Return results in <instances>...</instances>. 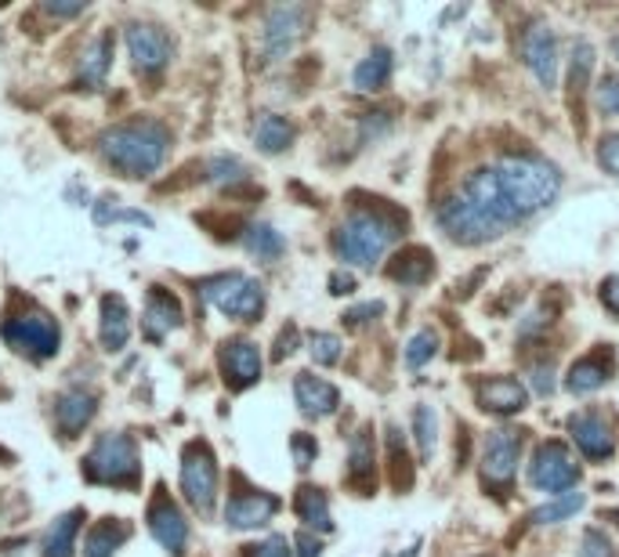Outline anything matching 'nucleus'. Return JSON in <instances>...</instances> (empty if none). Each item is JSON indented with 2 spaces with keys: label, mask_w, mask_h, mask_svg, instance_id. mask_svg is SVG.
Masks as SVG:
<instances>
[{
  "label": "nucleus",
  "mask_w": 619,
  "mask_h": 557,
  "mask_svg": "<svg viewBox=\"0 0 619 557\" xmlns=\"http://www.w3.org/2000/svg\"><path fill=\"white\" fill-rule=\"evenodd\" d=\"M102 156L123 178H149L171 153V131L156 120H131L102 134Z\"/></svg>",
  "instance_id": "f257e3e1"
},
{
  "label": "nucleus",
  "mask_w": 619,
  "mask_h": 557,
  "mask_svg": "<svg viewBox=\"0 0 619 557\" xmlns=\"http://www.w3.org/2000/svg\"><path fill=\"white\" fill-rule=\"evenodd\" d=\"M497 178L503 192H508L511 207L518 210V218L547 210L561 192V174L555 164L539 156H503L497 167Z\"/></svg>",
  "instance_id": "f03ea898"
},
{
  "label": "nucleus",
  "mask_w": 619,
  "mask_h": 557,
  "mask_svg": "<svg viewBox=\"0 0 619 557\" xmlns=\"http://www.w3.org/2000/svg\"><path fill=\"white\" fill-rule=\"evenodd\" d=\"M399 235H402V218L391 221L388 214L380 210H355L352 218L333 232V250L348 265L374 268Z\"/></svg>",
  "instance_id": "7ed1b4c3"
},
{
  "label": "nucleus",
  "mask_w": 619,
  "mask_h": 557,
  "mask_svg": "<svg viewBox=\"0 0 619 557\" xmlns=\"http://www.w3.org/2000/svg\"><path fill=\"white\" fill-rule=\"evenodd\" d=\"M84 477L95 485H120V488H138L142 482V463L138 449L128 435H102L95 449L84 460Z\"/></svg>",
  "instance_id": "20e7f679"
},
{
  "label": "nucleus",
  "mask_w": 619,
  "mask_h": 557,
  "mask_svg": "<svg viewBox=\"0 0 619 557\" xmlns=\"http://www.w3.org/2000/svg\"><path fill=\"white\" fill-rule=\"evenodd\" d=\"M199 290H204L207 304H214L221 315L240 318V323H257L265 312V287L251 276H240V271L214 276Z\"/></svg>",
  "instance_id": "39448f33"
},
{
  "label": "nucleus",
  "mask_w": 619,
  "mask_h": 557,
  "mask_svg": "<svg viewBox=\"0 0 619 557\" xmlns=\"http://www.w3.org/2000/svg\"><path fill=\"white\" fill-rule=\"evenodd\" d=\"M457 192H460V196H464L471 207H475L497 232H508L511 225L522 221V218H518V210L511 207L508 192H503L497 170H493V167H482V170H475V174H468L464 185H460Z\"/></svg>",
  "instance_id": "423d86ee"
},
{
  "label": "nucleus",
  "mask_w": 619,
  "mask_h": 557,
  "mask_svg": "<svg viewBox=\"0 0 619 557\" xmlns=\"http://www.w3.org/2000/svg\"><path fill=\"white\" fill-rule=\"evenodd\" d=\"M0 334H4L11 348L37 362L59 355V344H62V329L48 312H22L15 318H8Z\"/></svg>",
  "instance_id": "0eeeda50"
},
{
  "label": "nucleus",
  "mask_w": 619,
  "mask_h": 557,
  "mask_svg": "<svg viewBox=\"0 0 619 557\" xmlns=\"http://www.w3.org/2000/svg\"><path fill=\"white\" fill-rule=\"evenodd\" d=\"M182 493L199 514H210L218 499V460L207 441H189L182 452Z\"/></svg>",
  "instance_id": "6e6552de"
},
{
  "label": "nucleus",
  "mask_w": 619,
  "mask_h": 557,
  "mask_svg": "<svg viewBox=\"0 0 619 557\" xmlns=\"http://www.w3.org/2000/svg\"><path fill=\"white\" fill-rule=\"evenodd\" d=\"M522 446H525V431L518 427H500V431H489L486 435V446H482V485L486 488H511V477L518 471V457H522Z\"/></svg>",
  "instance_id": "1a4fd4ad"
},
{
  "label": "nucleus",
  "mask_w": 619,
  "mask_h": 557,
  "mask_svg": "<svg viewBox=\"0 0 619 557\" xmlns=\"http://www.w3.org/2000/svg\"><path fill=\"white\" fill-rule=\"evenodd\" d=\"M529 482L544 493H569L572 485L580 482V463L572 460V452L561 446V441H544L536 452H533V463H529Z\"/></svg>",
  "instance_id": "9d476101"
},
{
  "label": "nucleus",
  "mask_w": 619,
  "mask_h": 557,
  "mask_svg": "<svg viewBox=\"0 0 619 557\" xmlns=\"http://www.w3.org/2000/svg\"><path fill=\"white\" fill-rule=\"evenodd\" d=\"M435 221H438V229H442L460 246H482V243H489V239L500 235L464 196H460V192H457V196H449L442 207H438Z\"/></svg>",
  "instance_id": "9b49d317"
},
{
  "label": "nucleus",
  "mask_w": 619,
  "mask_h": 557,
  "mask_svg": "<svg viewBox=\"0 0 619 557\" xmlns=\"http://www.w3.org/2000/svg\"><path fill=\"white\" fill-rule=\"evenodd\" d=\"M305 22H308V8H298V4H283V8H272L265 19V29H262V51L268 62H279L294 51V44L305 37Z\"/></svg>",
  "instance_id": "f8f14e48"
},
{
  "label": "nucleus",
  "mask_w": 619,
  "mask_h": 557,
  "mask_svg": "<svg viewBox=\"0 0 619 557\" xmlns=\"http://www.w3.org/2000/svg\"><path fill=\"white\" fill-rule=\"evenodd\" d=\"M128 51H131V62L138 73H160L163 65L171 62L174 44L160 26L134 22V26H128Z\"/></svg>",
  "instance_id": "ddd939ff"
},
{
  "label": "nucleus",
  "mask_w": 619,
  "mask_h": 557,
  "mask_svg": "<svg viewBox=\"0 0 619 557\" xmlns=\"http://www.w3.org/2000/svg\"><path fill=\"white\" fill-rule=\"evenodd\" d=\"M522 59L525 65L533 70V76L539 80L544 87H555V76H558V40L544 22H533L522 37Z\"/></svg>",
  "instance_id": "4468645a"
},
{
  "label": "nucleus",
  "mask_w": 619,
  "mask_h": 557,
  "mask_svg": "<svg viewBox=\"0 0 619 557\" xmlns=\"http://www.w3.org/2000/svg\"><path fill=\"white\" fill-rule=\"evenodd\" d=\"M569 435L587 460H609L616 452V435H612L609 420L602 413H591V409L587 413L569 416Z\"/></svg>",
  "instance_id": "2eb2a0df"
},
{
  "label": "nucleus",
  "mask_w": 619,
  "mask_h": 557,
  "mask_svg": "<svg viewBox=\"0 0 619 557\" xmlns=\"http://www.w3.org/2000/svg\"><path fill=\"white\" fill-rule=\"evenodd\" d=\"M218 362H221L224 384H229L232 391L251 388V384H257V377H262V355H257V344H251V340H224Z\"/></svg>",
  "instance_id": "dca6fc26"
},
{
  "label": "nucleus",
  "mask_w": 619,
  "mask_h": 557,
  "mask_svg": "<svg viewBox=\"0 0 619 557\" xmlns=\"http://www.w3.org/2000/svg\"><path fill=\"white\" fill-rule=\"evenodd\" d=\"M149 532L156 536L160 547H167L174 557L185 554V543H189V521L185 514L178 510L167 496H156L153 507H149Z\"/></svg>",
  "instance_id": "f3484780"
},
{
  "label": "nucleus",
  "mask_w": 619,
  "mask_h": 557,
  "mask_svg": "<svg viewBox=\"0 0 619 557\" xmlns=\"http://www.w3.org/2000/svg\"><path fill=\"white\" fill-rule=\"evenodd\" d=\"M612 373H616L612 348H609V344H602L598 351H591V355H583V359L576 362V366L569 370L566 388H569L572 395H591V391L605 388V384L612 380Z\"/></svg>",
  "instance_id": "a211bd4d"
},
{
  "label": "nucleus",
  "mask_w": 619,
  "mask_h": 557,
  "mask_svg": "<svg viewBox=\"0 0 619 557\" xmlns=\"http://www.w3.org/2000/svg\"><path fill=\"white\" fill-rule=\"evenodd\" d=\"M182 301L174 298L171 290H163V287H153L149 290V301H145V315H142V329H145V337L149 340H163L171 329L182 326Z\"/></svg>",
  "instance_id": "6ab92c4d"
},
{
  "label": "nucleus",
  "mask_w": 619,
  "mask_h": 557,
  "mask_svg": "<svg viewBox=\"0 0 619 557\" xmlns=\"http://www.w3.org/2000/svg\"><path fill=\"white\" fill-rule=\"evenodd\" d=\"M478 405L486 409V413L493 416H514V413H522L525 409V388L518 384L514 377H486V380H478Z\"/></svg>",
  "instance_id": "aec40b11"
},
{
  "label": "nucleus",
  "mask_w": 619,
  "mask_h": 557,
  "mask_svg": "<svg viewBox=\"0 0 619 557\" xmlns=\"http://www.w3.org/2000/svg\"><path fill=\"white\" fill-rule=\"evenodd\" d=\"M279 510V499L268 493H235L224 507V521L232 529H262L272 521V514Z\"/></svg>",
  "instance_id": "412c9836"
},
{
  "label": "nucleus",
  "mask_w": 619,
  "mask_h": 557,
  "mask_svg": "<svg viewBox=\"0 0 619 557\" xmlns=\"http://www.w3.org/2000/svg\"><path fill=\"white\" fill-rule=\"evenodd\" d=\"M294 398H298V409L305 413L308 420H323L330 416L337 402H341V395H337V388L330 380L315 377V373H298L294 380Z\"/></svg>",
  "instance_id": "4be33fe9"
},
{
  "label": "nucleus",
  "mask_w": 619,
  "mask_h": 557,
  "mask_svg": "<svg viewBox=\"0 0 619 557\" xmlns=\"http://www.w3.org/2000/svg\"><path fill=\"white\" fill-rule=\"evenodd\" d=\"M95 413H98V398L92 391H81V388L59 395V402H54V420H59L65 438L81 435V431L95 420Z\"/></svg>",
  "instance_id": "5701e85b"
},
{
  "label": "nucleus",
  "mask_w": 619,
  "mask_h": 557,
  "mask_svg": "<svg viewBox=\"0 0 619 557\" xmlns=\"http://www.w3.org/2000/svg\"><path fill=\"white\" fill-rule=\"evenodd\" d=\"M432 276H435V257H432V250H424V246L402 250V254L388 265V279L402 282V287H424Z\"/></svg>",
  "instance_id": "b1692460"
},
{
  "label": "nucleus",
  "mask_w": 619,
  "mask_h": 557,
  "mask_svg": "<svg viewBox=\"0 0 619 557\" xmlns=\"http://www.w3.org/2000/svg\"><path fill=\"white\" fill-rule=\"evenodd\" d=\"M348 482H352L363 496H374L377 468H374V441H369V431H359L352 438V452H348Z\"/></svg>",
  "instance_id": "393cba45"
},
{
  "label": "nucleus",
  "mask_w": 619,
  "mask_h": 557,
  "mask_svg": "<svg viewBox=\"0 0 619 557\" xmlns=\"http://www.w3.org/2000/svg\"><path fill=\"white\" fill-rule=\"evenodd\" d=\"M128 536H131L128 521H120V518L98 521V525L87 532V540H84V557H112L123 547V543H128Z\"/></svg>",
  "instance_id": "a878e982"
},
{
  "label": "nucleus",
  "mask_w": 619,
  "mask_h": 557,
  "mask_svg": "<svg viewBox=\"0 0 619 557\" xmlns=\"http://www.w3.org/2000/svg\"><path fill=\"white\" fill-rule=\"evenodd\" d=\"M112 65V33H98V37L87 44L84 59H81V84L87 87H102Z\"/></svg>",
  "instance_id": "bb28decb"
},
{
  "label": "nucleus",
  "mask_w": 619,
  "mask_h": 557,
  "mask_svg": "<svg viewBox=\"0 0 619 557\" xmlns=\"http://www.w3.org/2000/svg\"><path fill=\"white\" fill-rule=\"evenodd\" d=\"M391 70H396V59H391V51L388 48H374L363 62L355 65L352 84L359 90H366V95H374V90H380V87L388 84Z\"/></svg>",
  "instance_id": "cd10ccee"
},
{
  "label": "nucleus",
  "mask_w": 619,
  "mask_h": 557,
  "mask_svg": "<svg viewBox=\"0 0 619 557\" xmlns=\"http://www.w3.org/2000/svg\"><path fill=\"white\" fill-rule=\"evenodd\" d=\"M131 337V315L123 298H102V344L106 351H120Z\"/></svg>",
  "instance_id": "c85d7f7f"
},
{
  "label": "nucleus",
  "mask_w": 619,
  "mask_h": 557,
  "mask_svg": "<svg viewBox=\"0 0 619 557\" xmlns=\"http://www.w3.org/2000/svg\"><path fill=\"white\" fill-rule=\"evenodd\" d=\"M294 507H298V518L305 521L308 529H315V532H330V529H333V518H330V499H326L323 488H315V485H301V488H298Z\"/></svg>",
  "instance_id": "c756f323"
},
{
  "label": "nucleus",
  "mask_w": 619,
  "mask_h": 557,
  "mask_svg": "<svg viewBox=\"0 0 619 557\" xmlns=\"http://www.w3.org/2000/svg\"><path fill=\"white\" fill-rule=\"evenodd\" d=\"M388 482L399 488V493H406L413 485V474H416V463L410 460L406 452V441H402V431L396 424H388Z\"/></svg>",
  "instance_id": "7c9ffc66"
},
{
  "label": "nucleus",
  "mask_w": 619,
  "mask_h": 557,
  "mask_svg": "<svg viewBox=\"0 0 619 557\" xmlns=\"http://www.w3.org/2000/svg\"><path fill=\"white\" fill-rule=\"evenodd\" d=\"M294 123H290L287 117H262L257 120V128H254V142H257V149L268 153V156H276V153H287L290 145H294Z\"/></svg>",
  "instance_id": "2f4dec72"
},
{
  "label": "nucleus",
  "mask_w": 619,
  "mask_h": 557,
  "mask_svg": "<svg viewBox=\"0 0 619 557\" xmlns=\"http://www.w3.org/2000/svg\"><path fill=\"white\" fill-rule=\"evenodd\" d=\"M81 525H84V510H70V514L54 518V525L44 536V557H73V543Z\"/></svg>",
  "instance_id": "473e14b6"
},
{
  "label": "nucleus",
  "mask_w": 619,
  "mask_h": 557,
  "mask_svg": "<svg viewBox=\"0 0 619 557\" xmlns=\"http://www.w3.org/2000/svg\"><path fill=\"white\" fill-rule=\"evenodd\" d=\"M243 246L251 250L254 257H262V261H276V257H283V250H287V239L279 235L272 225H251V229L243 232Z\"/></svg>",
  "instance_id": "72a5a7b5"
},
{
  "label": "nucleus",
  "mask_w": 619,
  "mask_h": 557,
  "mask_svg": "<svg viewBox=\"0 0 619 557\" xmlns=\"http://www.w3.org/2000/svg\"><path fill=\"white\" fill-rule=\"evenodd\" d=\"M591 70H594V48L587 40L572 44V62H569V95L580 98L591 87Z\"/></svg>",
  "instance_id": "f704fd0d"
},
{
  "label": "nucleus",
  "mask_w": 619,
  "mask_h": 557,
  "mask_svg": "<svg viewBox=\"0 0 619 557\" xmlns=\"http://www.w3.org/2000/svg\"><path fill=\"white\" fill-rule=\"evenodd\" d=\"M580 510H583L580 493H561L558 499H550V504L536 507L533 514H529V521H533V525H555V521H569L572 514H580Z\"/></svg>",
  "instance_id": "c9c22d12"
},
{
  "label": "nucleus",
  "mask_w": 619,
  "mask_h": 557,
  "mask_svg": "<svg viewBox=\"0 0 619 557\" xmlns=\"http://www.w3.org/2000/svg\"><path fill=\"white\" fill-rule=\"evenodd\" d=\"M413 438H416V452L427 463L435 457V441H438V420L432 413V405H416L413 409Z\"/></svg>",
  "instance_id": "e433bc0d"
},
{
  "label": "nucleus",
  "mask_w": 619,
  "mask_h": 557,
  "mask_svg": "<svg viewBox=\"0 0 619 557\" xmlns=\"http://www.w3.org/2000/svg\"><path fill=\"white\" fill-rule=\"evenodd\" d=\"M435 355H438L435 329H416V334L410 337V344H406V366L410 370H424Z\"/></svg>",
  "instance_id": "4c0bfd02"
},
{
  "label": "nucleus",
  "mask_w": 619,
  "mask_h": 557,
  "mask_svg": "<svg viewBox=\"0 0 619 557\" xmlns=\"http://www.w3.org/2000/svg\"><path fill=\"white\" fill-rule=\"evenodd\" d=\"M308 355L319 362V366H337V362H341V337L312 334L308 337Z\"/></svg>",
  "instance_id": "58836bf2"
},
{
  "label": "nucleus",
  "mask_w": 619,
  "mask_h": 557,
  "mask_svg": "<svg viewBox=\"0 0 619 557\" xmlns=\"http://www.w3.org/2000/svg\"><path fill=\"white\" fill-rule=\"evenodd\" d=\"M246 178V167L235 156H214L210 159V181L218 185H235V181Z\"/></svg>",
  "instance_id": "ea45409f"
},
{
  "label": "nucleus",
  "mask_w": 619,
  "mask_h": 557,
  "mask_svg": "<svg viewBox=\"0 0 619 557\" xmlns=\"http://www.w3.org/2000/svg\"><path fill=\"white\" fill-rule=\"evenodd\" d=\"M594 101H598L602 117H609V120L619 117V76L616 73H609V76L602 80L598 90H594Z\"/></svg>",
  "instance_id": "a19ab883"
},
{
  "label": "nucleus",
  "mask_w": 619,
  "mask_h": 557,
  "mask_svg": "<svg viewBox=\"0 0 619 557\" xmlns=\"http://www.w3.org/2000/svg\"><path fill=\"white\" fill-rule=\"evenodd\" d=\"M580 557H616V547H612V540L605 536L602 529H587V532H583Z\"/></svg>",
  "instance_id": "79ce46f5"
},
{
  "label": "nucleus",
  "mask_w": 619,
  "mask_h": 557,
  "mask_svg": "<svg viewBox=\"0 0 619 557\" xmlns=\"http://www.w3.org/2000/svg\"><path fill=\"white\" fill-rule=\"evenodd\" d=\"M598 164L609 170L612 178H619V134H605L598 145Z\"/></svg>",
  "instance_id": "37998d69"
},
{
  "label": "nucleus",
  "mask_w": 619,
  "mask_h": 557,
  "mask_svg": "<svg viewBox=\"0 0 619 557\" xmlns=\"http://www.w3.org/2000/svg\"><path fill=\"white\" fill-rule=\"evenodd\" d=\"M385 315V304L380 301H366V304H359V308H348L344 312V323L348 326H366V323H374V318Z\"/></svg>",
  "instance_id": "c03bdc74"
},
{
  "label": "nucleus",
  "mask_w": 619,
  "mask_h": 557,
  "mask_svg": "<svg viewBox=\"0 0 619 557\" xmlns=\"http://www.w3.org/2000/svg\"><path fill=\"white\" fill-rule=\"evenodd\" d=\"M95 221L98 225H106V221H131V225H153L149 214H142V210H109V207H98L95 210Z\"/></svg>",
  "instance_id": "a18cd8bd"
},
{
  "label": "nucleus",
  "mask_w": 619,
  "mask_h": 557,
  "mask_svg": "<svg viewBox=\"0 0 619 557\" xmlns=\"http://www.w3.org/2000/svg\"><path fill=\"white\" fill-rule=\"evenodd\" d=\"M243 557H290V550H287V540L283 536H268L265 543H254V547H246Z\"/></svg>",
  "instance_id": "49530a36"
},
{
  "label": "nucleus",
  "mask_w": 619,
  "mask_h": 557,
  "mask_svg": "<svg viewBox=\"0 0 619 557\" xmlns=\"http://www.w3.org/2000/svg\"><path fill=\"white\" fill-rule=\"evenodd\" d=\"M290 449H294V463H298V468H312V463H315V452H319V446H315L312 435H294Z\"/></svg>",
  "instance_id": "de8ad7c7"
},
{
  "label": "nucleus",
  "mask_w": 619,
  "mask_h": 557,
  "mask_svg": "<svg viewBox=\"0 0 619 557\" xmlns=\"http://www.w3.org/2000/svg\"><path fill=\"white\" fill-rule=\"evenodd\" d=\"M294 348H298V326H287L283 334H279V340H276L272 359H276V362H283L287 355H294Z\"/></svg>",
  "instance_id": "09e8293b"
},
{
  "label": "nucleus",
  "mask_w": 619,
  "mask_h": 557,
  "mask_svg": "<svg viewBox=\"0 0 619 557\" xmlns=\"http://www.w3.org/2000/svg\"><path fill=\"white\" fill-rule=\"evenodd\" d=\"M602 301H605V308H609L612 315H619V276L602 282Z\"/></svg>",
  "instance_id": "8fccbe9b"
},
{
  "label": "nucleus",
  "mask_w": 619,
  "mask_h": 557,
  "mask_svg": "<svg viewBox=\"0 0 619 557\" xmlns=\"http://www.w3.org/2000/svg\"><path fill=\"white\" fill-rule=\"evenodd\" d=\"M355 290V276H348V271H333L330 276V293H337V298H344V293Z\"/></svg>",
  "instance_id": "3c124183"
},
{
  "label": "nucleus",
  "mask_w": 619,
  "mask_h": 557,
  "mask_svg": "<svg viewBox=\"0 0 619 557\" xmlns=\"http://www.w3.org/2000/svg\"><path fill=\"white\" fill-rule=\"evenodd\" d=\"M323 550V543L312 536V532H301L298 536V557H319Z\"/></svg>",
  "instance_id": "603ef678"
},
{
  "label": "nucleus",
  "mask_w": 619,
  "mask_h": 557,
  "mask_svg": "<svg viewBox=\"0 0 619 557\" xmlns=\"http://www.w3.org/2000/svg\"><path fill=\"white\" fill-rule=\"evenodd\" d=\"M48 11H51V15L73 19V15H84V11H87V4H54V0H51V4H48Z\"/></svg>",
  "instance_id": "864d4df0"
},
{
  "label": "nucleus",
  "mask_w": 619,
  "mask_h": 557,
  "mask_svg": "<svg viewBox=\"0 0 619 557\" xmlns=\"http://www.w3.org/2000/svg\"><path fill=\"white\" fill-rule=\"evenodd\" d=\"M612 51H616V59H619V37L612 40Z\"/></svg>",
  "instance_id": "5fc2aeb1"
}]
</instances>
